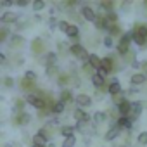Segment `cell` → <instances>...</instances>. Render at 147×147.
<instances>
[{
    "instance_id": "obj_1",
    "label": "cell",
    "mask_w": 147,
    "mask_h": 147,
    "mask_svg": "<svg viewBox=\"0 0 147 147\" xmlns=\"http://www.w3.org/2000/svg\"><path fill=\"white\" fill-rule=\"evenodd\" d=\"M131 38L138 47H147V24L137 23L131 30Z\"/></svg>"
},
{
    "instance_id": "obj_2",
    "label": "cell",
    "mask_w": 147,
    "mask_h": 147,
    "mask_svg": "<svg viewBox=\"0 0 147 147\" xmlns=\"http://www.w3.org/2000/svg\"><path fill=\"white\" fill-rule=\"evenodd\" d=\"M24 100H26V104L33 106V107H35V109H38V111H43V109H47L45 99H42V97H38V95H35V94H26Z\"/></svg>"
},
{
    "instance_id": "obj_3",
    "label": "cell",
    "mask_w": 147,
    "mask_h": 147,
    "mask_svg": "<svg viewBox=\"0 0 147 147\" xmlns=\"http://www.w3.org/2000/svg\"><path fill=\"white\" fill-rule=\"evenodd\" d=\"M121 131H123V130L118 126V123H116V121H111V125H109V130L106 131L104 138H106L107 142H113V140H114V138H116V137L121 133Z\"/></svg>"
},
{
    "instance_id": "obj_4",
    "label": "cell",
    "mask_w": 147,
    "mask_h": 147,
    "mask_svg": "<svg viewBox=\"0 0 147 147\" xmlns=\"http://www.w3.org/2000/svg\"><path fill=\"white\" fill-rule=\"evenodd\" d=\"M80 14H82V18L85 21H90V23H95V19H97V12L90 5H83L82 11H80Z\"/></svg>"
},
{
    "instance_id": "obj_5",
    "label": "cell",
    "mask_w": 147,
    "mask_h": 147,
    "mask_svg": "<svg viewBox=\"0 0 147 147\" xmlns=\"http://www.w3.org/2000/svg\"><path fill=\"white\" fill-rule=\"evenodd\" d=\"M30 121H31V116L28 113H19V114H14L12 116V123L16 126H26Z\"/></svg>"
},
{
    "instance_id": "obj_6",
    "label": "cell",
    "mask_w": 147,
    "mask_h": 147,
    "mask_svg": "<svg viewBox=\"0 0 147 147\" xmlns=\"http://www.w3.org/2000/svg\"><path fill=\"white\" fill-rule=\"evenodd\" d=\"M21 19V16L19 14H16V12H11V11H7V12H4L2 16H0V21H2V24H16L18 21Z\"/></svg>"
},
{
    "instance_id": "obj_7",
    "label": "cell",
    "mask_w": 147,
    "mask_h": 147,
    "mask_svg": "<svg viewBox=\"0 0 147 147\" xmlns=\"http://www.w3.org/2000/svg\"><path fill=\"white\" fill-rule=\"evenodd\" d=\"M73 118L76 119V123H80V121H83V123H90V119H92V116H90L87 111H83L82 107L75 109V113H73Z\"/></svg>"
},
{
    "instance_id": "obj_8",
    "label": "cell",
    "mask_w": 147,
    "mask_h": 147,
    "mask_svg": "<svg viewBox=\"0 0 147 147\" xmlns=\"http://www.w3.org/2000/svg\"><path fill=\"white\" fill-rule=\"evenodd\" d=\"M75 100H76L78 107H82V109L92 106V99H90V95H87V94H78V95L75 97Z\"/></svg>"
},
{
    "instance_id": "obj_9",
    "label": "cell",
    "mask_w": 147,
    "mask_h": 147,
    "mask_svg": "<svg viewBox=\"0 0 147 147\" xmlns=\"http://www.w3.org/2000/svg\"><path fill=\"white\" fill-rule=\"evenodd\" d=\"M118 113L119 116H130L131 114V100H123L121 104H118Z\"/></svg>"
},
{
    "instance_id": "obj_10",
    "label": "cell",
    "mask_w": 147,
    "mask_h": 147,
    "mask_svg": "<svg viewBox=\"0 0 147 147\" xmlns=\"http://www.w3.org/2000/svg\"><path fill=\"white\" fill-rule=\"evenodd\" d=\"M24 92H28V94H33L35 90H36V85H35V82L33 80H30V78H24L23 76V80H21V85H19Z\"/></svg>"
},
{
    "instance_id": "obj_11",
    "label": "cell",
    "mask_w": 147,
    "mask_h": 147,
    "mask_svg": "<svg viewBox=\"0 0 147 147\" xmlns=\"http://www.w3.org/2000/svg\"><path fill=\"white\" fill-rule=\"evenodd\" d=\"M109 94H111V95H114V97H118V95H121V94H123L121 85H119V82H118L116 78H111V82H109Z\"/></svg>"
},
{
    "instance_id": "obj_12",
    "label": "cell",
    "mask_w": 147,
    "mask_h": 147,
    "mask_svg": "<svg viewBox=\"0 0 147 147\" xmlns=\"http://www.w3.org/2000/svg\"><path fill=\"white\" fill-rule=\"evenodd\" d=\"M145 82H147V76L144 75V73H135V75H131V78H130L131 87H140V85H144Z\"/></svg>"
},
{
    "instance_id": "obj_13",
    "label": "cell",
    "mask_w": 147,
    "mask_h": 147,
    "mask_svg": "<svg viewBox=\"0 0 147 147\" xmlns=\"http://www.w3.org/2000/svg\"><path fill=\"white\" fill-rule=\"evenodd\" d=\"M31 50H33L35 54H38V55H40V54L45 50V42H43L40 36H36V38L31 42Z\"/></svg>"
},
{
    "instance_id": "obj_14",
    "label": "cell",
    "mask_w": 147,
    "mask_h": 147,
    "mask_svg": "<svg viewBox=\"0 0 147 147\" xmlns=\"http://www.w3.org/2000/svg\"><path fill=\"white\" fill-rule=\"evenodd\" d=\"M90 82H92V85L95 87V90H100V88H104L106 85H107V82H106V78H102L100 75H97V73H95V75L90 78Z\"/></svg>"
},
{
    "instance_id": "obj_15",
    "label": "cell",
    "mask_w": 147,
    "mask_h": 147,
    "mask_svg": "<svg viewBox=\"0 0 147 147\" xmlns=\"http://www.w3.org/2000/svg\"><path fill=\"white\" fill-rule=\"evenodd\" d=\"M69 52H71V55H75V57L82 59V55L87 52V49H85L82 43H75V45H71V47H69Z\"/></svg>"
},
{
    "instance_id": "obj_16",
    "label": "cell",
    "mask_w": 147,
    "mask_h": 147,
    "mask_svg": "<svg viewBox=\"0 0 147 147\" xmlns=\"http://www.w3.org/2000/svg\"><path fill=\"white\" fill-rule=\"evenodd\" d=\"M116 123H118V126H119L121 130H131V125H133V121H131L128 116H119V118L116 119Z\"/></svg>"
},
{
    "instance_id": "obj_17",
    "label": "cell",
    "mask_w": 147,
    "mask_h": 147,
    "mask_svg": "<svg viewBox=\"0 0 147 147\" xmlns=\"http://www.w3.org/2000/svg\"><path fill=\"white\" fill-rule=\"evenodd\" d=\"M23 43H24V38L21 35H12L11 40H9V47L11 49H19V47H23Z\"/></svg>"
},
{
    "instance_id": "obj_18",
    "label": "cell",
    "mask_w": 147,
    "mask_h": 147,
    "mask_svg": "<svg viewBox=\"0 0 147 147\" xmlns=\"http://www.w3.org/2000/svg\"><path fill=\"white\" fill-rule=\"evenodd\" d=\"M75 131H76V126H69V125H64V126H61V135H62L64 138L75 137Z\"/></svg>"
},
{
    "instance_id": "obj_19",
    "label": "cell",
    "mask_w": 147,
    "mask_h": 147,
    "mask_svg": "<svg viewBox=\"0 0 147 147\" xmlns=\"http://www.w3.org/2000/svg\"><path fill=\"white\" fill-rule=\"evenodd\" d=\"M43 62H45L47 67L55 66V62H57V54H55V52H47L45 57H43Z\"/></svg>"
},
{
    "instance_id": "obj_20",
    "label": "cell",
    "mask_w": 147,
    "mask_h": 147,
    "mask_svg": "<svg viewBox=\"0 0 147 147\" xmlns=\"http://www.w3.org/2000/svg\"><path fill=\"white\" fill-rule=\"evenodd\" d=\"M102 66L109 71V73H113L114 71V66H116V62H114V57L113 55H107V57H102Z\"/></svg>"
},
{
    "instance_id": "obj_21",
    "label": "cell",
    "mask_w": 147,
    "mask_h": 147,
    "mask_svg": "<svg viewBox=\"0 0 147 147\" xmlns=\"http://www.w3.org/2000/svg\"><path fill=\"white\" fill-rule=\"evenodd\" d=\"M107 35L113 36V38H114V36H119V38H121V36H123V33H121V26H119L118 23H116V24H111L109 30H107Z\"/></svg>"
},
{
    "instance_id": "obj_22",
    "label": "cell",
    "mask_w": 147,
    "mask_h": 147,
    "mask_svg": "<svg viewBox=\"0 0 147 147\" xmlns=\"http://www.w3.org/2000/svg\"><path fill=\"white\" fill-rule=\"evenodd\" d=\"M99 7L104 11V14H107V12H113V9H114V2H113V0H102V2L99 4Z\"/></svg>"
},
{
    "instance_id": "obj_23",
    "label": "cell",
    "mask_w": 147,
    "mask_h": 147,
    "mask_svg": "<svg viewBox=\"0 0 147 147\" xmlns=\"http://www.w3.org/2000/svg\"><path fill=\"white\" fill-rule=\"evenodd\" d=\"M106 119H107V113H102V111H97V113L92 116V121H94L95 125H102Z\"/></svg>"
},
{
    "instance_id": "obj_24",
    "label": "cell",
    "mask_w": 147,
    "mask_h": 147,
    "mask_svg": "<svg viewBox=\"0 0 147 147\" xmlns=\"http://www.w3.org/2000/svg\"><path fill=\"white\" fill-rule=\"evenodd\" d=\"M88 62L92 64V67H94L95 71H97V69L102 66V59H100L97 54H90V59H88Z\"/></svg>"
},
{
    "instance_id": "obj_25",
    "label": "cell",
    "mask_w": 147,
    "mask_h": 147,
    "mask_svg": "<svg viewBox=\"0 0 147 147\" xmlns=\"http://www.w3.org/2000/svg\"><path fill=\"white\" fill-rule=\"evenodd\" d=\"M59 100H62L64 104L73 102V92H71V90H67V88H64V90L61 92V95H59Z\"/></svg>"
},
{
    "instance_id": "obj_26",
    "label": "cell",
    "mask_w": 147,
    "mask_h": 147,
    "mask_svg": "<svg viewBox=\"0 0 147 147\" xmlns=\"http://www.w3.org/2000/svg\"><path fill=\"white\" fill-rule=\"evenodd\" d=\"M142 109H144V104L142 102H138V100H135V102H131V114L133 116H140V113H142Z\"/></svg>"
},
{
    "instance_id": "obj_27",
    "label": "cell",
    "mask_w": 147,
    "mask_h": 147,
    "mask_svg": "<svg viewBox=\"0 0 147 147\" xmlns=\"http://www.w3.org/2000/svg\"><path fill=\"white\" fill-rule=\"evenodd\" d=\"M24 104H26V100H24V99H18V100L14 102V114L24 113Z\"/></svg>"
},
{
    "instance_id": "obj_28",
    "label": "cell",
    "mask_w": 147,
    "mask_h": 147,
    "mask_svg": "<svg viewBox=\"0 0 147 147\" xmlns=\"http://www.w3.org/2000/svg\"><path fill=\"white\" fill-rule=\"evenodd\" d=\"M69 82H71V76L66 75V73H62V75L57 76V85H59V87H64V85H67Z\"/></svg>"
},
{
    "instance_id": "obj_29",
    "label": "cell",
    "mask_w": 147,
    "mask_h": 147,
    "mask_svg": "<svg viewBox=\"0 0 147 147\" xmlns=\"http://www.w3.org/2000/svg\"><path fill=\"white\" fill-rule=\"evenodd\" d=\"M64 109H66V104L62 100H57L54 109H52V114H61V113H64Z\"/></svg>"
},
{
    "instance_id": "obj_30",
    "label": "cell",
    "mask_w": 147,
    "mask_h": 147,
    "mask_svg": "<svg viewBox=\"0 0 147 147\" xmlns=\"http://www.w3.org/2000/svg\"><path fill=\"white\" fill-rule=\"evenodd\" d=\"M57 69H59L57 66H50V67H47V69H45V73H47V76H49V78L59 76V71H57Z\"/></svg>"
},
{
    "instance_id": "obj_31",
    "label": "cell",
    "mask_w": 147,
    "mask_h": 147,
    "mask_svg": "<svg viewBox=\"0 0 147 147\" xmlns=\"http://www.w3.org/2000/svg\"><path fill=\"white\" fill-rule=\"evenodd\" d=\"M137 144L138 145H147V131H140L137 135Z\"/></svg>"
},
{
    "instance_id": "obj_32",
    "label": "cell",
    "mask_w": 147,
    "mask_h": 147,
    "mask_svg": "<svg viewBox=\"0 0 147 147\" xmlns=\"http://www.w3.org/2000/svg\"><path fill=\"white\" fill-rule=\"evenodd\" d=\"M31 5H33V11H35V12H40V11L45 9V2H43V0H35Z\"/></svg>"
},
{
    "instance_id": "obj_33",
    "label": "cell",
    "mask_w": 147,
    "mask_h": 147,
    "mask_svg": "<svg viewBox=\"0 0 147 147\" xmlns=\"http://www.w3.org/2000/svg\"><path fill=\"white\" fill-rule=\"evenodd\" d=\"M75 144H76V137H69V138H64L62 147H75Z\"/></svg>"
},
{
    "instance_id": "obj_34",
    "label": "cell",
    "mask_w": 147,
    "mask_h": 147,
    "mask_svg": "<svg viewBox=\"0 0 147 147\" xmlns=\"http://www.w3.org/2000/svg\"><path fill=\"white\" fill-rule=\"evenodd\" d=\"M7 36H9V28H2L0 30V43H5Z\"/></svg>"
},
{
    "instance_id": "obj_35",
    "label": "cell",
    "mask_w": 147,
    "mask_h": 147,
    "mask_svg": "<svg viewBox=\"0 0 147 147\" xmlns=\"http://www.w3.org/2000/svg\"><path fill=\"white\" fill-rule=\"evenodd\" d=\"M106 18H107V21H109L111 24H116V21H118V14H116L114 11H113V12H107Z\"/></svg>"
},
{
    "instance_id": "obj_36",
    "label": "cell",
    "mask_w": 147,
    "mask_h": 147,
    "mask_svg": "<svg viewBox=\"0 0 147 147\" xmlns=\"http://www.w3.org/2000/svg\"><path fill=\"white\" fill-rule=\"evenodd\" d=\"M69 23L67 21H59V26H57V30H61V31H64V33H67V30H69Z\"/></svg>"
},
{
    "instance_id": "obj_37",
    "label": "cell",
    "mask_w": 147,
    "mask_h": 147,
    "mask_svg": "<svg viewBox=\"0 0 147 147\" xmlns=\"http://www.w3.org/2000/svg\"><path fill=\"white\" fill-rule=\"evenodd\" d=\"M95 73H97V75H100V76H102V78H107V76H109V75H111V73H109V71H107V69H106V67H104V66H100V67H99V69H97V71H95Z\"/></svg>"
},
{
    "instance_id": "obj_38",
    "label": "cell",
    "mask_w": 147,
    "mask_h": 147,
    "mask_svg": "<svg viewBox=\"0 0 147 147\" xmlns=\"http://www.w3.org/2000/svg\"><path fill=\"white\" fill-rule=\"evenodd\" d=\"M55 26H59V21L55 19V16H50V19H49V28H50V30H55Z\"/></svg>"
},
{
    "instance_id": "obj_39",
    "label": "cell",
    "mask_w": 147,
    "mask_h": 147,
    "mask_svg": "<svg viewBox=\"0 0 147 147\" xmlns=\"http://www.w3.org/2000/svg\"><path fill=\"white\" fill-rule=\"evenodd\" d=\"M28 26V21L26 19H19L18 23H16V30H24Z\"/></svg>"
},
{
    "instance_id": "obj_40",
    "label": "cell",
    "mask_w": 147,
    "mask_h": 147,
    "mask_svg": "<svg viewBox=\"0 0 147 147\" xmlns=\"http://www.w3.org/2000/svg\"><path fill=\"white\" fill-rule=\"evenodd\" d=\"M4 85H5L7 88H12V87H14V78H11V76H5V78H4Z\"/></svg>"
},
{
    "instance_id": "obj_41",
    "label": "cell",
    "mask_w": 147,
    "mask_h": 147,
    "mask_svg": "<svg viewBox=\"0 0 147 147\" xmlns=\"http://www.w3.org/2000/svg\"><path fill=\"white\" fill-rule=\"evenodd\" d=\"M104 45H106L107 49H111V47L114 45V42H113V36H109V35H107V36L104 38Z\"/></svg>"
},
{
    "instance_id": "obj_42",
    "label": "cell",
    "mask_w": 147,
    "mask_h": 147,
    "mask_svg": "<svg viewBox=\"0 0 147 147\" xmlns=\"http://www.w3.org/2000/svg\"><path fill=\"white\" fill-rule=\"evenodd\" d=\"M24 78H30V80L36 82V75H35L33 71H26V73H24Z\"/></svg>"
},
{
    "instance_id": "obj_43",
    "label": "cell",
    "mask_w": 147,
    "mask_h": 147,
    "mask_svg": "<svg viewBox=\"0 0 147 147\" xmlns=\"http://www.w3.org/2000/svg\"><path fill=\"white\" fill-rule=\"evenodd\" d=\"M16 5H19V7H26V5H28V0H16Z\"/></svg>"
},
{
    "instance_id": "obj_44",
    "label": "cell",
    "mask_w": 147,
    "mask_h": 147,
    "mask_svg": "<svg viewBox=\"0 0 147 147\" xmlns=\"http://www.w3.org/2000/svg\"><path fill=\"white\" fill-rule=\"evenodd\" d=\"M12 4H16V2H12V0H5V2H2L0 5H4V7H11Z\"/></svg>"
},
{
    "instance_id": "obj_45",
    "label": "cell",
    "mask_w": 147,
    "mask_h": 147,
    "mask_svg": "<svg viewBox=\"0 0 147 147\" xmlns=\"http://www.w3.org/2000/svg\"><path fill=\"white\" fill-rule=\"evenodd\" d=\"M142 69H144V75L147 76V61H144V62H142Z\"/></svg>"
},
{
    "instance_id": "obj_46",
    "label": "cell",
    "mask_w": 147,
    "mask_h": 147,
    "mask_svg": "<svg viewBox=\"0 0 147 147\" xmlns=\"http://www.w3.org/2000/svg\"><path fill=\"white\" fill-rule=\"evenodd\" d=\"M0 62H2V64H5V62H7V57H5V54H0Z\"/></svg>"
},
{
    "instance_id": "obj_47",
    "label": "cell",
    "mask_w": 147,
    "mask_h": 147,
    "mask_svg": "<svg viewBox=\"0 0 147 147\" xmlns=\"http://www.w3.org/2000/svg\"><path fill=\"white\" fill-rule=\"evenodd\" d=\"M137 92H138L137 87H131V88H130V94H137Z\"/></svg>"
},
{
    "instance_id": "obj_48",
    "label": "cell",
    "mask_w": 147,
    "mask_h": 147,
    "mask_svg": "<svg viewBox=\"0 0 147 147\" xmlns=\"http://www.w3.org/2000/svg\"><path fill=\"white\" fill-rule=\"evenodd\" d=\"M47 147H55V142H49V144H47Z\"/></svg>"
},
{
    "instance_id": "obj_49",
    "label": "cell",
    "mask_w": 147,
    "mask_h": 147,
    "mask_svg": "<svg viewBox=\"0 0 147 147\" xmlns=\"http://www.w3.org/2000/svg\"><path fill=\"white\" fill-rule=\"evenodd\" d=\"M12 147H21V144H18V142H16V144H12Z\"/></svg>"
},
{
    "instance_id": "obj_50",
    "label": "cell",
    "mask_w": 147,
    "mask_h": 147,
    "mask_svg": "<svg viewBox=\"0 0 147 147\" xmlns=\"http://www.w3.org/2000/svg\"><path fill=\"white\" fill-rule=\"evenodd\" d=\"M4 147H12V144H5V145H4Z\"/></svg>"
},
{
    "instance_id": "obj_51",
    "label": "cell",
    "mask_w": 147,
    "mask_h": 147,
    "mask_svg": "<svg viewBox=\"0 0 147 147\" xmlns=\"http://www.w3.org/2000/svg\"><path fill=\"white\" fill-rule=\"evenodd\" d=\"M144 7H145V9H147V0H145V2H144Z\"/></svg>"
},
{
    "instance_id": "obj_52",
    "label": "cell",
    "mask_w": 147,
    "mask_h": 147,
    "mask_svg": "<svg viewBox=\"0 0 147 147\" xmlns=\"http://www.w3.org/2000/svg\"><path fill=\"white\" fill-rule=\"evenodd\" d=\"M33 147H47V145H33Z\"/></svg>"
},
{
    "instance_id": "obj_53",
    "label": "cell",
    "mask_w": 147,
    "mask_h": 147,
    "mask_svg": "<svg viewBox=\"0 0 147 147\" xmlns=\"http://www.w3.org/2000/svg\"><path fill=\"white\" fill-rule=\"evenodd\" d=\"M119 147H128V145H119Z\"/></svg>"
}]
</instances>
